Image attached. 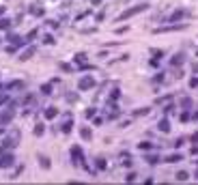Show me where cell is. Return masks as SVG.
I'll use <instances>...</instances> for the list:
<instances>
[{
  "label": "cell",
  "instance_id": "f1b7e54d",
  "mask_svg": "<svg viewBox=\"0 0 198 185\" xmlns=\"http://www.w3.org/2000/svg\"><path fill=\"white\" fill-rule=\"evenodd\" d=\"M140 149H142V151H146V149H153V144H151V142H142V144H140Z\"/></svg>",
  "mask_w": 198,
  "mask_h": 185
},
{
  "label": "cell",
  "instance_id": "2e32d148",
  "mask_svg": "<svg viewBox=\"0 0 198 185\" xmlns=\"http://www.w3.org/2000/svg\"><path fill=\"white\" fill-rule=\"evenodd\" d=\"M43 131H45V125H43V123H37V127H35V136H43Z\"/></svg>",
  "mask_w": 198,
  "mask_h": 185
},
{
  "label": "cell",
  "instance_id": "d6986e66",
  "mask_svg": "<svg viewBox=\"0 0 198 185\" xmlns=\"http://www.w3.org/2000/svg\"><path fill=\"white\" fill-rule=\"evenodd\" d=\"M151 112V108H140V110H136L134 112V116H144V114Z\"/></svg>",
  "mask_w": 198,
  "mask_h": 185
},
{
  "label": "cell",
  "instance_id": "5b68a950",
  "mask_svg": "<svg viewBox=\"0 0 198 185\" xmlns=\"http://www.w3.org/2000/svg\"><path fill=\"white\" fill-rule=\"evenodd\" d=\"M188 24H179V26H164V28H157L155 32H177V30H185Z\"/></svg>",
  "mask_w": 198,
  "mask_h": 185
},
{
  "label": "cell",
  "instance_id": "d6a6232c",
  "mask_svg": "<svg viewBox=\"0 0 198 185\" xmlns=\"http://www.w3.org/2000/svg\"><path fill=\"white\" fill-rule=\"evenodd\" d=\"M190 86H192V88H196V86H198V78H194V80H192V82H190Z\"/></svg>",
  "mask_w": 198,
  "mask_h": 185
},
{
  "label": "cell",
  "instance_id": "7a4b0ae2",
  "mask_svg": "<svg viewBox=\"0 0 198 185\" xmlns=\"http://www.w3.org/2000/svg\"><path fill=\"white\" fill-rule=\"evenodd\" d=\"M185 17H192V13L188 9H177L172 15L168 17V22H179V19H185Z\"/></svg>",
  "mask_w": 198,
  "mask_h": 185
},
{
  "label": "cell",
  "instance_id": "cb8c5ba5",
  "mask_svg": "<svg viewBox=\"0 0 198 185\" xmlns=\"http://www.w3.org/2000/svg\"><path fill=\"white\" fill-rule=\"evenodd\" d=\"M30 13H35V15H41V13H43V7H32V9H30Z\"/></svg>",
  "mask_w": 198,
  "mask_h": 185
},
{
  "label": "cell",
  "instance_id": "4dcf8cb0",
  "mask_svg": "<svg viewBox=\"0 0 198 185\" xmlns=\"http://www.w3.org/2000/svg\"><path fill=\"white\" fill-rule=\"evenodd\" d=\"M119 95H121V92H119V88H114V92L110 95V99H119Z\"/></svg>",
  "mask_w": 198,
  "mask_h": 185
},
{
  "label": "cell",
  "instance_id": "e0dca14e",
  "mask_svg": "<svg viewBox=\"0 0 198 185\" xmlns=\"http://www.w3.org/2000/svg\"><path fill=\"white\" fill-rule=\"evenodd\" d=\"M15 144H17V142H13L11 138H4L2 140V149H11V146H15Z\"/></svg>",
  "mask_w": 198,
  "mask_h": 185
},
{
  "label": "cell",
  "instance_id": "e575fe53",
  "mask_svg": "<svg viewBox=\"0 0 198 185\" xmlns=\"http://www.w3.org/2000/svg\"><path fill=\"white\" fill-rule=\"evenodd\" d=\"M196 179H198V172H196Z\"/></svg>",
  "mask_w": 198,
  "mask_h": 185
},
{
  "label": "cell",
  "instance_id": "7c38bea8",
  "mask_svg": "<svg viewBox=\"0 0 198 185\" xmlns=\"http://www.w3.org/2000/svg\"><path fill=\"white\" fill-rule=\"evenodd\" d=\"M32 54H35V47H28V50L20 56V61H28V58H32Z\"/></svg>",
  "mask_w": 198,
  "mask_h": 185
},
{
  "label": "cell",
  "instance_id": "484cf974",
  "mask_svg": "<svg viewBox=\"0 0 198 185\" xmlns=\"http://www.w3.org/2000/svg\"><path fill=\"white\" fill-rule=\"evenodd\" d=\"M9 26H11L9 19H0V28H9Z\"/></svg>",
  "mask_w": 198,
  "mask_h": 185
},
{
  "label": "cell",
  "instance_id": "9c48e42d",
  "mask_svg": "<svg viewBox=\"0 0 198 185\" xmlns=\"http://www.w3.org/2000/svg\"><path fill=\"white\" fill-rule=\"evenodd\" d=\"M11 116H13V110L9 108L7 112H2V114H0V125H7V123L11 121Z\"/></svg>",
  "mask_w": 198,
  "mask_h": 185
},
{
  "label": "cell",
  "instance_id": "603a6c76",
  "mask_svg": "<svg viewBox=\"0 0 198 185\" xmlns=\"http://www.w3.org/2000/svg\"><path fill=\"white\" fill-rule=\"evenodd\" d=\"M41 92H43V95H50V92H52V84H43L41 86Z\"/></svg>",
  "mask_w": 198,
  "mask_h": 185
},
{
  "label": "cell",
  "instance_id": "f546056e",
  "mask_svg": "<svg viewBox=\"0 0 198 185\" xmlns=\"http://www.w3.org/2000/svg\"><path fill=\"white\" fill-rule=\"evenodd\" d=\"M190 106H192V99H183V108L185 110H190Z\"/></svg>",
  "mask_w": 198,
  "mask_h": 185
},
{
  "label": "cell",
  "instance_id": "52a82bcc",
  "mask_svg": "<svg viewBox=\"0 0 198 185\" xmlns=\"http://www.w3.org/2000/svg\"><path fill=\"white\" fill-rule=\"evenodd\" d=\"M37 159H39V166L43 168V170H50V166H52L50 157H45V155H37Z\"/></svg>",
  "mask_w": 198,
  "mask_h": 185
},
{
  "label": "cell",
  "instance_id": "277c9868",
  "mask_svg": "<svg viewBox=\"0 0 198 185\" xmlns=\"http://www.w3.org/2000/svg\"><path fill=\"white\" fill-rule=\"evenodd\" d=\"M80 90H89V88H93V86H95V80L91 78V75H86V78H82L80 80Z\"/></svg>",
  "mask_w": 198,
  "mask_h": 185
},
{
  "label": "cell",
  "instance_id": "8992f818",
  "mask_svg": "<svg viewBox=\"0 0 198 185\" xmlns=\"http://www.w3.org/2000/svg\"><path fill=\"white\" fill-rule=\"evenodd\" d=\"M71 157H73V161L78 164L80 159H84V153H82L80 146H71Z\"/></svg>",
  "mask_w": 198,
  "mask_h": 185
},
{
  "label": "cell",
  "instance_id": "836d02e7",
  "mask_svg": "<svg viewBox=\"0 0 198 185\" xmlns=\"http://www.w3.org/2000/svg\"><path fill=\"white\" fill-rule=\"evenodd\" d=\"M2 13H4V9H2V7H0V15H2Z\"/></svg>",
  "mask_w": 198,
  "mask_h": 185
},
{
  "label": "cell",
  "instance_id": "3957f363",
  "mask_svg": "<svg viewBox=\"0 0 198 185\" xmlns=\"http://www.w3.org/2000/svg\"><path fill=\"white\" fill-rule=\"evenodd\" d=\"M13 164H15V155L13 153H4L0 157V168H11Z\"/></svg>",
  "mask_w": 198,
  "mask_h": 185
},
{
  "label": "cell",
  "instance_id": "4fadbf2b",
  "mask_svg": "<svg viewBox=\"0 0 198 185\" xmlns=\"http://www.w3.org/2000/svg\"><path fill=\"white\" fill-rule=\"evenodd\" d=\"M159 131H170V123L166 121V118H162V121H159Z\"/></svg>",
  "mask_w": 198,
  "mask_h": 185
},
{
  "label": "cell",
  "instance_id": "30bf717a",
  "mask_svg": "<svg viewBox=\"0 0 198 185\" xmlns=\"http://www.w3.org/2000/svg\"><path fill=\"white\" fill-rule=\"evenodd\" d=\"M80 136L86 140V142H89V140L93 138V131H91V127H82V129H80Z\"/></svg>",
  "mask_w": 198,
  "mask_h": 185
},
{
  "label": "cell",
  "instance_id": "d4e9b609",
  "mask_svg": "<svg viewBox=\"0 0 198 185\" xmlns=\"http://www.w3.org/2000/svg\"><path fill=\"white\" fill-rule=\"evenodd\" d=\"M86 61V54H75V63H84Z\"/></svg>",
  "mask_w": 198,
  "mask_h": 185
},
{
  "label": "cell",
  "instance_id": "44dd1931",
  "mask_svg": "<svg viewBox=\"0 0 198 185\" xmlns=\"http://www.w3.org/2000/svg\"><path fill=\"white\" fill-rule=\"evenodd\" d=\"M9 88H24V82H22V80H15V82L9 84Z\"/></svg>",
  "mask_w": 198,
  "mask_h": 185
},
{
  "label": "cell",
  "instance_id": "1f68e13d",
  "mask_svg": "<svg viewBox=\"0 0 198 185\" xmlns=\"http://www.w3.org/2000/svg\"><path fill=\"white\" fill-rule=\"evenodd\" d=\"M127 181H136V172H129V175H127Z\"/></svg>",
  "mask_w": 198,
  "mask_h": 185
},
{
  "label": "cell",
  "instance_id": "4316f807",
  "mask_svg": "<svg viewBox=\"0 0 198 185\" xmlns=\"http://www.w3.org/2000/svg\"><path fill=\"white\" fill-rule=\"evenodd\" d=\"M97 168H99V170H106V161H103V159H97Z\"/></svg>",
  "mask_w": 198,
  "mask_h": 185
},
{
  "label": "cell",
  "instance_id": "5bb4252c",
  "mask_svg": "<svg viewBox=\"0 0 198 185\" xmlns=\"http://www.w3.org/2000/svg\"><path fill=\"white\" fill-rule=\"evenodd\" d=\"M9 41L13 43V45H22V37L20 35H9Z\"/></svg>",
  "mask_w": 198,
  "mask_h": 185
},
{
  "label": "cell",
  "instance_id": "6da1fadb",
  "mask_svg": "<svg viewBox=\"0 0 198 185\" xmlns=\"http://www.w3.org/2000/svg\"><path fill=\"white\" fill-rule=\"evenodd\" d=\"M144 9H146V4H138V7H131V9L125 11V13H121V15H119V22H123V19H127V17H134V15L142 13Z\"/></svg>",
  "mask_w": 198,
  "mask_h": 185
},
{
  "label": "cell",
  "instance_id": "ffe728a7",
  "mask_svg": "<svg viewBox=\"0 0 198 185\" xmlns=\"http://www.w3.org/2000/svg\"><path fill=\"white\" fill-rule=\"evenodd\" d=\"M188 179H190V175H188V172H185V170L177 172V181H188Z\"/></svg>",
  "mask_w": 198,
  "mask_h": 185
},
{
  "label": "cell",
  "instance_id": "ba28073f",
  "mask_svg": "<svg viewBox=\"0 0 198 185\" xmlns=\"http://www.w3.org/2000/svg\"><path fill=\"white\" fill-rule=\"evenodd\" d=\"M181 159H183V155H179V153H172V155H168L164 161H166V164H179Z\"/></svg>",
  "mask_w": 198,
  "mask_h": 185
},
{
  "label": "cell",
  "instance_id": "83f0119b",
  "mask_svg": "<svg viewBox=\"0 0 198 185\" xmlns=\"http://www.w3.org/2000/svg\"><path fill=\"white\" fill-rule=\"evenodd\" d=\"M43 41H45V43H50V45H52V43H54V37H52V35H45V37H43Z\"/></svg>",
  "mask_w": 198,
  "mask_h": 185
},
{
  "label": "cell",
  "instance_id": "7402d4cb",
  "mask_svg": "<svg viewBox=\"0 0 198 185\" xmlns=\"http://www.w3.org/2000/svg\"><path fill=\"white\" fill-rule=\"evenodd\" d=\"M60 131H63V134H69V131H71V121L63 123V127H60Z\"/></svg>",
  "mask_w": 198,
  "mask_h": 185
},
{
  "label": "cell",
  "instance_id": "ac0fdd59",
  "mask_svg": "<svg viewBox=\"0 0 198 185\" xmlns=\"http://www.w3.org/2000/svg\"><path fill=\"white\" fill-rule=\"evenodd\" d=\"M144 161H146V164H157L159 157H157V155H146V157H144Z\"/></svg>",
  "mask_w": 198,
  "mask_h": 185
},
{
  "label": "cell",
  "instance_id": "8fae6325",
  "mask_svg": "<svg viewBox=\"0 0 198 185\" xmlns=\"http://www.w3.org/2000/svg\"><path fill=\"white\" fill-rule=\"evenodd\" d=\"M183 61H185V56H183V54H177V56H174L172 61H170V65H172V67H179V65L183 63Z\"/></svg>",
  "mask_w": 198,
  "mask_h": 185
},
{
  "label": "cell",
  "instance_id": "9a60e30c",
  "mask_svg": "<svg viewBox=\"0 0 198 185\" xmlns=\"http://www.w3.org/2000/svg\"><path fill=\"white\" fill-rule=\"evenodd\" d=\"M43 114H45V118H54V116L58 114V110H56V108H50V110H45Z\"/></svg>",
  "mask_w": 198,
  "mask_h": 185
}]
</instances>
